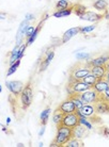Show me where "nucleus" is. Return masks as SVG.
<instances>
[{"label": "nucleus", "instance_id": "nucleus-1", "mask_svg": "<svg viewBox=\"0 0 109 147\" xmlns=\"http://www.w3.org/2000/svg\"><path fill=\"white\" fill-rule=\"evenodd\" d=\"M73 138L72 128H69L67 126L59 125L57 126V136L54 139V142L58 144L59 146H63L69 142Z\"/></svg>", "mask_w": 109, "mask_h": 147}, {"label": "nucleus", "instance_id": "nucleus-2", "mask_svg": "<svg viewBox=\"0 0 109 147\" xmlns=\"http://www.w3.org/2000/svg\"><path fill=\"white\" fill-rule=\"evenodd\" d=\"M32 97H33V92H32V88H31V85L27 84L24 88V90H22V94H20V101H22L24 109H27L31 105V102H32Z\"/></svg>", "mask_w": 109, "mask_h": 147}, {"label": "nucleus", "instance_id": "nucleus-3", "mask_svg": "<svg viewBox=\"0 0 109 147\" xmlns=\"http://www.w3.org/2000/svg\"><path fill=\"white\" fill-rule=\"evenodd\" d=\"M89 73H90V67L88 65L82 67H74L71 70L69 80H82Z\"/></svg>", "mask_w": 109, "mask_h": 147}, {"label": "nucleus", "instance_id": "nucleus-4", "mask_svg": "<svg viewBox=\"0 0 109 147\" xmlns=\"http://www.w3.org/2000/svg\"><path fill=\"white\" fill-rule=\"evenodd\" d=\"M80 96H81V99L84 100V103H95L99 99L101 94H98L95 90L91 88L87 91H84V93H81Z\"/></svg>", "mask_w": 109, "mask_h": 147}, {"label": "nucleus", "instance_id": "nucleus-5", "mask_svg": "<svg viewBox=\"0 0 109 147\" xmlns=\"http://www.w3.org/2000/svg\"><path fill=\"white\" fill-rule=\"evenodd\" d=\"M5 85H7V90H9L14 96L20 95L24 88H25V86H24V83H22V81H17V80L7 81V83H5Z\"/></svg>", "mask_w": 109, "mask_h": 147}, {"label": "nucleus", "instance_id": "nucleus-6", "mask_svg": "<svg viewBox=\"0 0 109 147\" xmlns=\"http://www.w3.org/2000/svg\"><path fill=\"white\" fill-rule=\"evenodd\" d=\"M61 124L64 126H67L69 128H74L75 126L79 124V123H78V115H77L75 112H74V113L64 114ZM61 124H60V125H61Z\"/></svg>", "mask_w": 109, "mask_h": 147}, {"label": "nucleus", "instance_id": "nucleus-7", "mask_svg": "<svg viewBox=\"0 0 109 147\" xmlns=\"http://www.w3.org/2000/svg\"><path fill=\"white\" fill-rule=\"evenodd\" d=\"M75 113H76L78 116L84 115L86 117H90V116H92V115L95 114L94 105H93V103H84L80 109H77V110L75 111Z\"/></svg>", "mask_w": 109, "mask_h": 147}, {"label": "nucleus", "instance_id": "nucleus-8", "mask_svg": "<svg viewBox=\"0 0 109 147\" xmlns=\"http://www.w3.org/2000/svg\"><path fill=\"white\" fill-rule=\"evenodd\" d=\"M94 105L95 113L96 114H107L109 113V102L107 100L103 99L102 97H99V99L96 101Z\"/></svg>", "mask_w": 109, "mask_h": 147}, {"label": "nucleus", "instance_id": "nucleus-9", "mask_svg": "<svg viewBox=\"0 0 109 147\" xmlns=\"http://www.w3.org/2000/svg\"><path fill=\"white\" fill-rule=\"evenodd\" d=\"M59 110L61 111L63 114H69V113H74L75 111L77 110L76 109V106L74 105V102H73L72 100L69 99V98H67L66 100H64L63 102L59 106L58 108Z\"/></svg>", "mask_w": 109, "mask_h": 147}, {"label": "nucleus", "instance_id": "nucleus-10", "mask_svg": "<svg viewBox=\"0 0 109 147\" xmlns=\"http://www.w3.org/2000/svg\"><path fill=\"white\" fill-rule=\"evenodd\" d=\"M81 20H86V22H96L98 20H101L104 18V14H99V13H95V12L87 11L84 15H81L79 17Z\"/></svg>", "mask_w": 109, "mask_h": 147}, {"label": "nucleus", "instance_id": "nucleus-11", "mask_svg": "<svg viewBox=\"0 0 109 147\" xmlns=\"http://www.w3.org/2000/svg\"><path fill=\"white\" fill-rule=\"evenodd\" d=\"M29 26V22L25 19V20H22L20 22V25H19V28L17 30V34H16V45L18 46H20L22 45V35H25V32L27 28Z\"/></svg>", "mask_w": 109, "mask_h": 147}, {"label": "nucleus", "instance_id": "nucleus-12", "mask_svg": "<svg viewBox=\"0 0 109 147\" xmlns=\"http://www.w3.org/2000/svg\"><path fill=\"white\" fill-rule=\"evenodd\" d=\"M108 86H109V83L106 81L105 78H103V79H97V81L92 85V88L95 90L98 94H103L107 90Z\"/></svg>", "mask_w": 109, "mask_h": 147}, {"label": "nucleus", "instance_id": "nucleus-13", "mask_svg": "<svg viewBox=\"0 0 109 147\" xmlns=\"http://www.w3.org/2000/svg\"><path fill=\"white\" fill-rule=\"evenodd\" d=\"M80 32V27H74V28H71L69 29L67 31H65L64 33H63V36H62V40H61V43H67L72 37H74L75 35Z\"/></svg>", "mask_w": 109, "mask_h": 147}, {"label": "nucleus", "instance_id": "nucleus-14", "mask_svg": "<svg viewBox=\"0 0 109 147\" xmlns=\"http://www.w3.org/2000/svg\"><path fill=\"white\" fill-rule=\"evenodd\" d=\"M109 61V55H102V57H98L95 59H92L91 61L87 62V65L89 67L92 66H103L105 65L106 63Z\"/></svg>", "mask_w": 109, "mask_h": 147}, {"label": "nucleus", "instance_id": "nucleus-15", "mask_svg": "<svg viewBox=\"0 0 109 147\" xmlns=\"http://www.w3.org/2000/svg\"><path fill=\"white\" fill-rule=\"evenodd\" d=\"M72 132H73V138L81 140L84 136V134H86V127L84 125L78 124L74 128H72Z\"/></svg>", "mask_w": 109, "mask_h": 147}, {"label": "nucleus", "instance_id": "nucleus-16", "mask_svg": "<svg viewBox=\"0 0 109 147\" xmlns=\"http://www.w3.org/2000/svg\"><path fill=\"white\" fill-rule=\"evenodd\" d=\"M90 73L97 79H103L106 75V68L104 65L103 66H92L90 67Z\"/></svg>", "mask_w": 109, "mask_h": 147}, {"label": "nucleus", "instance_id": "nucleus-17", "mask_svg": "<svg viewBox=\"0 0 109 147\" xmlns=\"http://www.w3.org/2000/svg\"><path fill=\"white\" fill-rule=\"evenodd\" d=\"M54 51L50 50V51L46 52V57H45V59H44V61L42 62V64H41V66H40V71H41V73H42V71H44V70L47 68L48 65L50 64L51 60L54 59Z\"/></svg>", "mask_w": 109, "mask_h": 147}, {"label": "nucleus", "instance_id": "nucleus-18", "mask_svg": "<svg viewBox=\"0 0 109 147\" xmlns=\"http://www.w3.org/2000/svg\"><path fill=\"white\" fill-rule=\"evenodd\" d=\"M69 98L72 100L73 102H74V105L76 106V109H80V108H81L84 105V100L81 99V96H80V94L73 93V94L69 95Z\"/></svg>", "mask_w": 109, "mask_h": 147}, {"label": "nucleus", "instance_id": "nucleus-19", "mask_svg": "<svg viewBox=\"0 0 109 147\" xmlns=\"http://www.w3.org/2000/svg\"><path fill=\"white\" fill-rule=\"evenodd\" d=\"M108 5L109 4L107 2V0H96L94 3H93V7L96 9L99 12H106Z\"/></svg>", "mask_w": 109, "mask_h": 147}, {"label": "nucleus", "instance_id": "nucleus-20", "mask_svg": "<svg viewBox=\"0 0 109 147\" xmlns=\"http://www.w3.org/2000/svg\"><path fill=\"white\" fill-rule=\"evenodd\" d=\"M72 10L78 17H80L81 15H84V13L87 12V7H84V5H82V4L77 3V4H74V5H73Z\"/></svg>", "mask_w": 109, "mask_h": 147}, {"label": "nucleus", "instance_id": "nucleus-21", "mask_svg": "<svg viewBox=\"0 0 109 147\" xmlns=\"http://www.w3.org/2000/svg\"><path fill=\"white\" fill-rule=\"evenodd\" d=\"M72 7L71 9H65V10H60V11H57L54 12V14H52V16L54 17H56V18H62V17H67V16H69V15L72 14Z\"/></svg>", "mask_w": 109, "mask_h": 147}, {"label": "nucleus", "instance_id": "nucleus-22", "mask_svg": "<svg viewBox=\"0 0 109 147\" xmlns=\"http://www.w3.org/2000/svg\"><path fill=\"white\" fill-rule=\"evenodd\" d=\"M78 123H79L80 125H84L88 130H91V129L93 128V125H92V123L89 121V118L84 116V115H80L78 116Z\"/></svg>", "mask_w": 109, "mask_h": 147}, {"label": "nucleus", "instance_id": "nucleus-23", "mask_svg": "<svg viewBox=\"0 0 109 147\" xmlns=\"http://www.w3.org/2000/svg\"><path fill=\"white\" fill-rule=\"evenodd\" d=\"M49 114H50V108H46L45 110L42 111V113H41V115H40V119H41V124H42V126H45L46 124H47Z\"/></svg>", "mask_w": 109, "mask_h": 147}, {"label": "nucleus", "instance_id": "nucleus-24", "mask_svg": "<svg viewBox=\"0 0 109 147\" xmlns=\"http://www.w3.org/2000/svg\"><path fill=\"white\" fill-rule=\"evenodd\" d=\"M63 116H64V114L62 113L61 111L57 109V110L54 111V116H52V121H54V124L57 126H59L60 124L62 123V119H63Z\"/></svg>", "mask_w": 109, "mask_h": 147}, {"label": "nucleus", "instance_id": "nucleus-25", "mask_svg": "<svg viewBox=\"0 0 109 147\" xmlns=\"http://www.w3.org/2000/svg\"><path fill=\"white\" fill-rule=\"evenodd\" d=\"M82 81H84V82H86L87 84H89V85H91V86H92V85L94 84L95 82L97 81V78L95 77V76H93L91 73H89L87 76L82 79Z\"/></svg>", "mask_w": 109, "mask_h": 147}, {"label": "nucleus", "instance_id": "nucleus-26", "mask_svg": "<svg viewBox=\"0 0 109 147\" xmlns=\"http://www.w3.org/2000/svg\"><path fill=\"white\" fill-rule=\"evenodd\" d=\"M65 146L67 147H80V146H84V144L80 140L78 139H75V138H72L71 140L65 144Z\"/></svg>", "mask_w": 109, "mask_h": 147}, {"label": "nucleus", "instance_id": "nucleus-27", "mask_svg": "<svg viewBox=\"0 0 109 147\" xmlns=\"http://www.w3.org/2000/svg\"><path fill=\"white\" fill-rule=\"evenodd\" d=\"M19 64H20V60H17L15 63H13V64H11L10 65V67H9V69H7V77H10L11 75H13V74L17 70L18 66H19Z\"/></svg>", "mask_w": 109, "mask_h": 147}, {"label": "nucleus", "instance_id": "nucleus-28", "mask_svg": "<svg viewBox=\"0 0 109 147\" xmlns=\"http://www.w3.org/2000/svg\"><path fill=\"white\" fill-rule=\"evenodd\" d=\"M69 1L67 0H58V2L56 4V9L57 11H60V10H65V9H69Z\"/></svg>", "mask_w": 109, "mask_h": 147}, {"label": "nucleus", "instance_id": "nucleus-29", "mask_svg": "<svg viewBox=\"0 0 109 147\" xmlns=\"http://www.w3.org/2000/svg\"><path fill=\"white\" fill-rule=\"evenodd\" d=\"M26 48H27V44H22L20 46H19V49H18V52H17V59L18 60H22V58L24 57Z\"/></svg>", "mask_w": 109, "mask_h": 147}, {"label": "nucleus", "instance_id": "nucleus-30", "mask_svg": "<svg viewBox=\"0 0 109 147\" xmlns=\"http://www.w3.org/2000/svg\"><path fill=\"white\" fill-rule=\"evenodd\" d=\"M88 118H89V121H90L92 124H101V123H102V118L99 117V116H97V114L96 113Z\"/></svg>", "mask_w": 109, "mask_h": 147}, {"label": "nucleus", "instance_id": "nucleus-31", "mask_svg": "<svg viewBox=\"0 0 109 147\" xmlns=\"http://www.w3.org/2000/svg\"><path fill=\"white\" fill-rule=\"evenodd\" d=\"M95 28H96V26H95V25L82 27V28H80V32H81V33H89V32H91V31H93Z\"/></svg>", "mask_w": 109, "mask_h": 147}, {"label": "nucleus", "instance_id": "nucleus-32", "mask_svg": "<svg viewBox=\"0 0 109 147\" xmlns=\"http://www.w3.org/2000/svg\"><path fill=\"white\" fill-rule=\"evenodd\" d=\"M76 59L77 60L90 59V53H87V52H78V53H76Z\"/></svg>", "mask_w": 109, "mask_h": 147}, {"label": "nucleus", "instance_id": "nucleus-33", "mask_svg": "<svg viewBox=\"0 0 109 147\" xmlns=\"http://www.w3.org/2000/svg\"><path fill=\"white\" fill-rule=\"evenodd\" d=\"M34 30H35V28L32 26H28V28H27V30H26L25 32V36L27 37V38H29L31 35H32V33L34 32Z\"/></svg>", "mask_w": 109, "mask_h": 147}, {"label": "nucleus", "instance_id": "nucleus-34", "mask_svg": "<svg viewBox=\"0 0 109 147\" xmlns=\"http://www.w3.org/2000/svg\"><path fill=\"white\" fill-rule=\"evenodd\" d=\"M101 97H102L103 99L107 100V101L109 102V86L107 88V90H106L105 92L103 93V94H101Z\"/></svg>", "mask_w": 109, "mask_h": 147}, {"label": "nucleus", "instance_id": "nucleus-35", "mask_svg": "<svg viewBox=\"0 0 109 147\" xmlns=\"http://www.w3.org/2000/svg\"><path fill=\"white\" fill-rule=\"evenodd\" d=\"M102 134L104 136H109V128H107V127H102Z\"/></svg>", "mask_w": 109, "mask_h": 147}, {"label": "nucleus", "instance_id": "nucleus-36", "mask_svg": "<svg viewBox=\"0 0 109 147\" xmlns=\"http://www.w3.org/2000/svg\"><path fill=\"white\" fill-rule=\"evenodd\" d=\"M25 19H27L28 22H30V20H33V19H34V15L28 13V14H26V18Z\"/></svg>", "mask_w": 109, "mask_h": 147}, {"label": "nucleus", "instance_id": "nucleus-37", "mask_svg": "<svg viewBox=\"0 0 109 147\" xmlns=\"http://www.w3.org/2000/svg\"><path fill=\"white\" fill-rule=\"evenodd\" d=\"M44 132H45V126H42L40 129V131H39V136H43Z\"/></svg>", "mask_w": 109, "mask_h": 147}, {"label": "nucleus", "instance_id": "nucleus-38", "mask_svg": "<svg viewBox=\"0 0 109 147\" xmlns=\"http://www.w3.org/2000/svg\"><path fill=\"white\" fill-rule=\"evenodd\" d=\"M104 18L109 20V5H108V7H107V10H106V13L104 14Z\"/></svg>", "mask_w": 109, "mask_h": 147}, {"label": "nucleus", "instance_id": "nucleus-39", "mask_svg": "<svg viewBox=\"0 0 109 147\" xmlns=\"http://www.w3.org/2000/svg\"><path fill=\"white\" fill-rule=\"evenodd\" d=\"M106 79V81L109 83V71H106V75H105V77H104Z\"/></svg>", "mask_w": 109, "mask_h": 147}, {"label": "nucleus", "instance_id": "nucleus-40", "mask_svg": "<svg viewBox=\"0 0 109 147\" xmlns=\"http://www.w3.org/2000/svg\"><path fill=\"white\" fill-rule=\"evenodd\" d=\"M1 127H2V131H4L5 133H9V131H7V128L5 127V126L3 125H1Z\"/></svg>", "mask_w": 109, "mask_h": 147}, {"label": "nucleus", "instance_id": "nucleus-41", "mask_svg": "<svg viewBox=\"0 0 109 147\" xmlns=\"http://www.w3.org/2000/svg\"><path fill=\"white\" fill-rule=\"evenodd\" d=\"M104 66H105V68H106V71H109V61L107 63H106Z\"/></svg>", "mask_w": 109, "mask_h": 147}, {"label": "nucleus", "instance_id": "nucleus-42", "mask_svg": "<svg viewBox=\"0 0 109 147\" xmlns=\"http://www.w3.org/2000/svg\"><path fill=\"white\" fill-rule=\"evenodd\" d=\"M3 19H5V14H1L0 13V20H3Z\"/></svg>", "mask_w": 109, "mask_h": 147}, {"label": "nucleus", "instance_id": "nucleus-43", "mask_svg": "<svg viewBox=\"0 0 109 147\" xmlns=\"http://www.w3.org/2000/svg\"><path fill=\"white\" fill-rule=\"evenodd\" d=\"M10 123H11V117H7V124L9 125Z\"/></svg>", "mask_w": 109, "mask_h": 147}, {"label": "nucleus", "instance_id": "nucleus-44", "mask_svg": "<svg viewBox=\"0 0 109 147\" xmlns=\"http://www.w3.org/2000/svg\"><path fill=\"white\" fill-rule=\"evenodd\" d=\"M16 146H17V147H24V146H25V145H24V144H22V143H18L17 145H16Z\"/></svg>", "mask_w": 109, "mask_h": 147}, {"label": "nucleus", "instance_id": "nucleus-45", "mask_svg": "<svg viewBox=\"0 0 109 147\" xmlns=\"http://www.w3.org/2000/svg\"><path fill=\"white\" fill-rule=\"evenodd\" d=\"M39 146H40V147H43V146H44V144L42 143V142H40V143H39Z\"/></svg>", "mask_w": 109, "mask_h": 147}, {"label": "nucleus", "instance_id": "nucleus-46", "mask_svg": "<svg viewBox=\"0 0 109 147\" xmlns=\"http://www.w3.org/2000/svg\"><path fill=\"white\" fill-rule=\"evenodd\" d=\"M2 92V86H1V85H0V93Z\"/></svg>", "mask_w": 109, "mask_h": 147}, {"label": "nucleus", "instance_id": "nucleus-47", "mask_svg": "<svg viewBox=\"0 0 109 147\" xmlns=\"http://www.w3.org/2000/svg\"><path fill=\"white\" fill-rule=\"evenodd\" d=\"M67 1H69V0H67Z\"/></svg>", "mask_w": 109, "mask_h": 147}]
</instances>
